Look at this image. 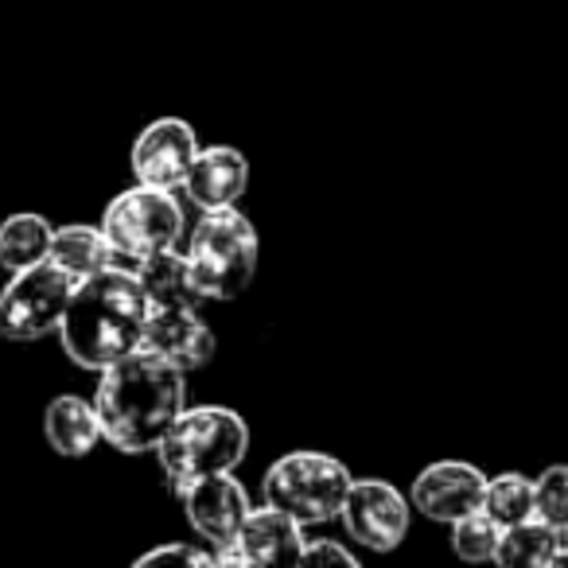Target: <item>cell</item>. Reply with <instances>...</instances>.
<instances>
[{"label": "cell", "instance_id": "cell-1", "mask_svg": "<svg viewBox=\"0 0 568 568\" xmlns=\"http://www.w3.org/2000/svg\"><path fill=\"white\" fill-rule=\"evenodd\" d=\"M183 374L149 351H133L129 358L102 371L94 394V413L102 425V440L125 456L156 452L164 433L187 409Z\"/></svg>", "mask_w": 568, "mask_h": 568}, {"label": "cell", "instance_id": "cell-2", "mask_svg": "<svg viewBox=\"0 0 568 568\" xmlns=\"http://www.w3.org/2000/svg\"><path fill=\"white\" fill-rule=\"evenodd\" d=\"M149 296L129 268H105L74 284L71 304L59 324V339L82 371H110L113 363L141 351Z\"/></svg>", "mask_w": 568, "mask_h": 568}, {"label": "cell", "instance_id": "cell-3", "mask_svg": "<svg viewBox=\"0 0 568 568\" xmlns=\"http://www.w3.org/2000/svg\"><path fill=\"white\" fill-rule=\"evenodd\" d=\"M250 452V428L234 409L222 405H199V409H183L175 425L156 444V459L164 475L183 487L203 475L234 471Z\"/></svg>", "mask_w": 568, "mask_h": 568}, {"label": "cell", "instance_id": "cell-4", "mask_svg": "<svg viewBox=\"0 0 568 568\" xmlns=\"http://www.w3.org/2000/svg\"><path fill=\"white\" fill-rule=\"evenodd\" d=\"M257 230L234 206L203 211L187 242V276L199 301H234L257 273Z\"/></svg>", "mask_w": 568, "mask_h": 568}, {"label": "cell", "instance_id": "cell-5", "mask_svg": "<svg viewBox=\"0 0 568 568\" xmlns=\"http://www.w3.org/2000/svg\"><path fill=\"white\" fill-rule=\"evenodd\" d=\"M355 475L324 452H293L265 471V506L288 514L296 526H324L343 514Z\"/></svg>", "mask_w": 568, "mask_h": 568}, {"label": "cell", "instance_id": "cell-6", "mask_svg": "<svg viewBox=\"0 0 568 568\" xmlns=\"http://www.w3.org/2000/svg\"><path fill=\"white\" fill-rule=\"evenodd\" d=\"M102 234H105V242L113 245L118 268L133 273L136 261L152 257V253H160V250H172V245L180 242L183 211L172 191L136 183V187L121 191V195L105 206Z\"/></svg>", "mask_w": 568, "mask_h": 568}, {"label": "cell", "instance_id": "cell-7", "mask_svg": "<svg viewBox=\"0 0 568 568\" xmlns=\"http://www.w3.org/2000/svg\"><path fill=\"white\" fill-rule=\"evenodd\" d=\"M74 284L79 281L63 273L55 261H40V265L12 273V281L0 293V335L12 343H36L59 332Z\"/></svg>", "mask_w": 568, "mask_h": 568}, {"label": "cell", "instance_id": "cell-8", "mask_svg": "<svg viewBox=\"0 0 568 568\" xmlns=\"http://www.w3.org/2000/svg\"><path fill=\"white\" fill-rule=\"evenodd\" d=\"M339 518L358 545L394 552L409 534V498L386 479H355Z\"/></svg>", "mask_w": 568, "mask_h": 568}, {"label": "cell", "instance_id": "cell-9", "mask_svg": "<svg viewBox=\"0 0 568 568\" xmlns=\"http://www.w3.org/2000/svg\"><path fill=\"white\" fill-rule=\"evenodd\" d=\"M199 156V136L183 118H160L133 141V175L144 187L175 191L187 183V172Z\"/></svg>", "mask_w": 568, "mask_h": 568}, {"label": "cell", "instance_id": "cell-10", "mask_svg": "<svg viewBox=\"0 0 568 568\" xmlns=\"http://www.w3.org/2000/svg\"><path fill=\"white\" fill-rule=\"evenodd\" d=\"M183 510L187 521L203 541H211L214 549H230L237 545L245 518H250V495L245 487L234 479V471L222 475H203L195 483H183Z\"/></svg>", "mask_w": 568, "mask_h": 568}, {"label": "cell", "instance_id": "cell-11", "mask_svg": "<svg viewBox=\"0 0 568 568\" xmlns=\"http://www.w3.org/2000/svg\"><path fill=\"white\" fill-rule=\"evenodd\" d=\"M487 495V475L464 459H440L425 467L413 483V506L433 521H459L467 514L483 510Z\"/></svg>", "mask_w": 568, "mask_h": 568}, {"label": "cell", "instance_id": "cell-12", "mask_svg": "<svg viewBox=\"0 0 568 568\" xmlns=\"http://www.w3.org/2000/svg\"><path fill=\"white\" fill-rule=\"evenodd\" d=\"M141 351L164 358L172 371L187 374L214 358V332L199 308H149Z\"/></svg>", "mask_w": 568, "mask_h": 568}, {"label": "cell", "instance_id": "cell-13", "mask_svg": "<svg viewBox=\"0 0 568 568\" xmlns=\"http://www.w3.org/2000/svg\"><path fill=\"white\" fill-rule=\"evenodd\" d=\"M250 187V164L237 149L230 144H211V149H199L195 164L187 172V199L199 211H226Z\"/></svg>", "mask_w": 568, "mask_h": 568}, {"label": "cell", "instance_id": "cell-14", "mask_svg": "<svg viewBox=\"0 0 568 568\" xmlns=\"http://www.w3.org/2000/svg\"><path fill=\"white\" fill-rule=\"evenodd\" d=\"M304 526H296L288 514L273 510H250L242 534H237V549L250 557L253 568H296L304 557Z\"/></svg>", "mask_w": 568, "mask_h": 568}, {"label": "cell", "instance_id": "cell-15", "mask_svg": "<svg viewBox=\"0 0 568 568\" xmlns=\"http://www.w3.org/2000/svg\"><path fill=\"white\" fill-rule=\"evenodd\" d=\"M43 433H48V444L67 459H82L98 448L102 440V425H98V413L90 402L74 394H63L48 405L43 413Z\"/></svg>", "mask_w": 568, "mask_h": 568}, {"label": "cell", "instance_id": "cell-16", "mask_svg": "<svg viewBox=\"0 0 568 568\" xmlns=\"http://www.w3.org/2000/svg\"><path fill=\"white\" fill-rule=\"evenodd\" d=\"M48 261H55L74 281H87V276H98V273H105V268H118L113 245L105 242L102 226H87V222L59 226L55 234H51Z\"/></svg>", "mask_w": 568, "mask_h": 568}, {"label": "cell", "instance_id": "cell-17", "mask_svg": "<svg viewBox=\"0 0 568 568\" xmlns=\"http://www.w3.org/2000/svg\"><path fill=\"white\" fill-rule=\"evenodd\" d=\"M133 276L141 281L144 296H149V308H195L199 304L187 276V257L175 253V245L136 261Z\"/></svg>", "mask_w": 568, "mask_h": 568}, {"label": "cell", "instance_id": "cell-18", "mask_svg": "<svg viewBox=\"0 0 568 568\" xmlns=\"http://www.w3.org/2000/svg\"><path fill=\"white\" fill-rule=\"evenodd\" d=\"M557 549H560V529L545 526L541 518H529L498 534L495 565L498 568H549Z\"/></svg>", "mask_w": 568, "mask_h": 568}, {"label": "cell", "instance_id": "cell-19", "mask_svg": "<svg viewBox=\"0 0 568 568\" xmlns=\"http://www.w3.org/2000/svg\"><path fill=\"white\" fill-rule=\"evenodd\" d=\"M51 234H55V226L43 214H12V219H4L0 222V265L20 273V268L48 261Z\"/></svg>", "mask_w": 568, "mask_h": 568}, {"label": "cell", "instance_id": "cell-20", "mask_svg": "<svg viewBox=\"0 0 568 568\" xmlns=\"http://www.w3.org/2000/svg\"><path fill=\"white\" fill-rule=\"evenodd\" d=\"M483 514L495 521L498 529H510L518 521L534 518V479L521 471H506L487 479V495H483Z\"/></svg>", "mask_w": 568, "mask_h": 568}, {"label": "cell", "instance_id": "cell-21", "mask_svg": "<svg viewBox=\"0 0 568 568\" xmlns=\"http://www.w3.org/2000/svg\"><path fill=\"white\" fill-rule=\"evenodd\" d=\"M498 534H503V529L483 510H475V514H467V518L452 521V549H456V557L467 560V565H487V560H495Z\"/></svg>", "mask_w": 568, "mask_h": 568}, {"label": "cell", "instance_id": "cell-22", "mask_svg": "<svg viewBox=\"0 0 568 568\" xmlns=\"http://www.w3.org/2000/svg\"><path fill=\"white\" fill-rule=\"evenodd\" d=\"M534 518H541L552 529L568 526V464L549 467L534 483Z\"/></svg>", "mask_w": 568, "mask_h": 568}, {"label": "cell", "instance_id": "cell-23", "mask_svg": "<svg viewBox=\"0 0 568 568\" xmlns=\"http://www.w3.org/2000/svg\"><path fill=\"white\" fill-rule=\"evenodd\" d=\"M133 568H219V565L199 545H160V549H149L144 557H136Z\"/></svg>", "mask_w": 568, "mask_h": 568}, {"label": "cell", "instance_id": "cell-24", "mask_svg": "<svg viewBox=\"0 0 568 568\" xmlns=\"http://www.w3.org/2000/svg\"><path fill=\"white\" fill-rule=\"evenodd\" d=\"M296 568H363L339 541H308Z\"/></svg>", "mask_w": 568, "mask_h": 568}, {"label": "cell", "instance_id": "cell-25", "mask_svg": "<svg viewBox=\"0 0 568 568\" xmlns=\"http://www.w3.org/2000/svg\"><path fill=\"white\" fill-rule=\"evenodd\" d=\"M214 565H219V568H253V565H250V557H245V552L237 549V545L222 549L219 557H214Z\"/></svg>", "mask_w": 568, "mask_h": 568}, {"label": "cell", "instance_id": "cell-26", "mask_svg": "<svg viewBox=\"0 0 568 568\" xmlns=\"http://www.w3.org/2000/svg\"><path fill=\"white\" fill-rule=\"evenodd\" d=\"M549 568H568V549H557V557L549 560Z\"/></svg>", "mask_w": 568, "mask_h": 568}, {"label": "cell", "instance_id": "cell-27", "mask_svg": "<svg viewBox=\"0 0 568 568\" xmlns=\"http://www.w3.org/2000/svg\"><path fill=\"white\" fill-rule=\"evenodd\" d=\"M560 549H568V526L560 529Z\"/></svg>", "mask_w": 568, "mask_h": 568}]
</instances>
